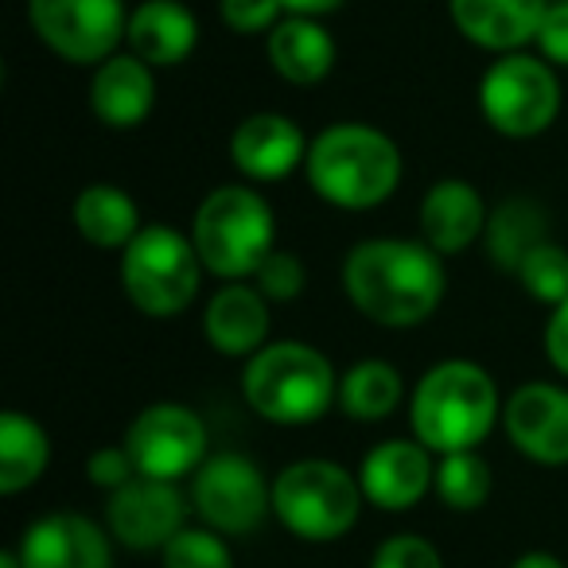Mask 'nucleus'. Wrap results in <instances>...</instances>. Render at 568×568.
<instances>
[{
  "instance_id": "nucleus-1",
  "label": "nucleus",
  "mask_w": 568,
  "mask_h": 568,
  "mask_svg": "<svg viewBox=\"0 0 568 568\" xmlns=\"http://www.w3.org/2000/svg\"><path fill=\"white\" fill-rule=\"evenodd\" d=\"M343 288L366 320L417 327L440 308L448 276L440 253L413 237H366L343 261Z\"/></svg>"
},
{
  "instance_id": "nucleus-2",
  "label": "nucleus",
  "mask_w": 568,
  "mask_h": 568,
  "mask_svg": "<svg viewBox=\"0 0 568 568\" xmlns=\"http://www.w3.org/2000/svg\"><path fill=\"white\" fill-rule=\"evenodd\" d=\"M304 172L324 203L339 211H371L386 203L402 183V149L382 129L339 121L312 136Z\"/></svg>"
},
{
  "instance_id": "nucleus-3",
  "label": "nucleus",
  "mask_w": 568,
  "mask_h": 568,
  "mask_svg": "<svg viewBox=\"0 0 568 568\" xmlns=\"http://www.w3.org/2000/svg\"><path fill=\"white\" fill-rule=\"evenodd\" d=\"M498 386L479 363L448 358L425 371L409 402L413 436L425 448L440 452H475L498 425Z\"/></svg>"
},
{
  "instance_id": "nucleus-4",
  "label": "nucleus",
  "mask_w": 568,
  "mask_h": 568,
  "mask_svg": "<svg viewBox=\"0 0 568 568\" xmlns=\"http://www.w3.org/2000/svg\"><path fill=\"white\" fill-rule=\"evenodd\" d=\"M242 394L273 425H312L339 402V374L312 343L281 339L245 358Z\"/></svg>"
},
{
  "instance_id": "nucleus-5",
  "label": "nucleus",
  "mask_w": 568,
  "mask_h": 568,
  "mask_svg": "<svg viewBox=\"0 0 568 568\" xmlns=\"http://www.w3.org/2000/svg\"><path fill=\"white\" fill-rule=\"evenodd\" d=\"M191 242L203 257L206 273L222 281H245L276 250V219L265 195L242 183L214 187L199 203L191 222Z\"/></svg>"
},
{
  "instance_id": "nucleus-6",
  "label": "nucleus",
  "mask_w": 568,
  "mask_h": 568,
  "mask_svg": "<svg viewBox=\"0 0 568 568\" xmlns=\"http://www.w3.org/2000/svg\"><path fill=\"white\" fill-rule=\"evenodd\" d=\"M366 495L335 459H296L273 483V514L301 541H339L355 529Z\"/></svg>"
},
{
  "instance_id": "nucleus-7",
  "label": "nucleus",
  "mask_w": 568,
  "mask_h": 568,
  "mask_svg": "<svg viewBox=\"0 0 568 568\" xmlns=\"http://www.w3.org/2000/svg\"><path fill=\"white\" fill-rule=\"evenodd\" d=\"M206 265L195 242L172 226H144L121 253V288L136 312L172 320L199 296Z\"/></svg>"
},
{
  "instance_id": "nucleus-8",
  "label": "nucleus",
  "mask_w": 568,
  "mask_h": 568,
  "mask_svg": "<svg viewBox=\"0 0 568 568\" xmlns=\"http://www.w3.org/2000/svg\"><path fill=\"white\" fill-rule=\"evenodd\" d=\"M479 110L498 136H541L560 113V79L541 55H503L479 82Z\"/></svg>"
},
{
  "instance_id": "nucleus-9",
  "label": "nucleus",
  "mask_w": 568,
  "mask_h": 568,
  "mask_svg": "<svg viewBox=\"0 0 568 568\" xmlns=\"http://www.w3.org/2000/svg\"><path fill=\"white\" fill-rule=\"evenodd\" d=\"M36 36L67 63L98 67L129 32L125 0H28Z\"/></svg>"
},
{
  "instance_id": "nucleus-10",
  "label": "nucleus",
  "mask_w": 568,
  "mask_h": 568,
  "mask_svg": "<svg viewBox=\"0 0 568 568\" xmlns=\"http://www.w3.org/2000/svg\"><path fill=\"white\" fill-rule=\"evenodd\" d=\"M191 503L211 529L242 537L257 529L273 510V487L250 456L219 452V456H206V464L191 479Z\"/></svg>"
},
{
  "instance_id": "nucleus-11",
  "label": "nucleus",
  "mask_w": 568,
  "mask_h": 568,
  "mask_svg": "<svg viewBox=\"0 0 568 568\" xmlns=\"http://www.w3.org/2000/svg\"><path fill=\"white\" fill-rule=\"evenodd\" d=\"M125 448L136 464V475L180 483L206 464V425L195 409L180 402H156L133 417Z\"/></svg>"
},
{
  "instance_id": "nucleus-12",
  "label": "nucleus",
  "mask_w": 568,
  "mask_h": 568,
  "mask_svg": "<svg viewBox=\"0 0 568 568\" xmlns=\"http://www.w3.org/2000/svg\"><path fill=\"white\" fill-rule=\"evenodd\" d=\"M105 526L125 549H164L187 526V498H183L180 483L136 475V479H129L125 487H118L110 495Z\"/></svg>"
},
{
  "instance_id": "nucleus-13",
  "label": "nucleus",
  "mask_w": 568,
  "mask_h": 568,
  "mask_svg": "<svg viewBox=\"0 0 568 568\" xmlns=\"http://www.w3.org/2000/svg\"><path fill=\"white\" fill-rule=\"evenodd\" d=\"M503 425L510 444L534 464H568V389L549 382H529L514 389L503 405Z\"/></svg>"
},
{
  "instance_id": "nucleus-14",
  "label": "nucleus",
  "mask_w": 568,
  "mask_h": 568,
  "mask_svg": "<svg viewBox=\"0 0 568 568\" xmlns=\"http://www.w3.org/2000/svg\"><path fill=\"white\" fill-rule=\"evenodd\" d=\"M17 557L24 568H113V545L98 521L59 510L24 529Z\"/></svg>"
},
{
  "instance_id": "nucleus-15",
  "label": "nucleus",
  "mask_w": 568,
  "mask_h": 568,
  "mask_svg": "<svg viewBox=\"0 0 568 568\" xmlns=\"http://www.w3.org/2000/svg\"><path fill=\"white\" fill-rule=\"evenodd\" d=\"M358 483L366 503H374L378 510H413L436 487L433 448H425L417 436L378 444L363 456Z\"/></svg>"
},
{
  "instance_id": "nucleus-16",
  "label": "nucleus",
  "mask_w": 568,
  "mask_h": 568,
  "mask_svg": "<svg viewBox=\"0 0 568 568\" xmlns=\"http://www.w3.org/2000/svg\"><path fill=\"white\" fill-rule=\"evenodd\" d=\"M312 141L284 113H250L230 136V160L253 183H276L304 168Z\"/></svg>"
},
{
  "instance_id": "nucleus-17",
  "label": "nucleus",
  "mask_w": 568,
  "mask_h": 568,
  "mask_svg": "<svg viewBox=\"0 0 568 568\" xmlns=\"http://www.w3.org/2000/svg\"><path fill=\"white\" fill-rule=\"evenodd\" d=\"M448 9L467 43L495 55H514L537 40L549 0H448Z\"/></svg>"
},
{
  "instance_id": "nucleus-18",
  "label": "nucleus",
  "mask_w": 568,
  "mask_h": 568,
  "mask_svg": "<svg viewBox=\"0 0 568 568\" xmlns=\"http://www.w3.org/2000/svg\"><path fill=\"white\" fill-rule=\"evenodd\" d=\"M203 335L226 358L257 355L268 339V301L257 284H222L203 312Z\"/></svg>"
},
{
  "instance_id": "nucleus-19",
  "label": "nucleus",
  "mask_w": 568,
  "mask_h": 568,
  "mask_svg": "<svg viewBox=\"0 0 568 568\" xmlns=\"http://www.w3.org/2000/svg\"><path fill=\"white\" fill-rule=\"evenodd\" d=\"M156 105V74L144 59L110 55L98 63L94 79H90V110L102 125L110 129H133Z\"/></svg>"
},
{
  "instance_id": "nucleus-20",
  "label": "nucleus",
  "mask_w": 568,
  "mask_h": 568,
  "mask_svg": "<svg viewBox=\"0 0 568 568\" xmlns=\"http://www.w3.org/2000/svg\"><path fill=\"white\" fill-rule=\"evenodd\" d=\"M490 211L483 206L479 191L467 180H440L420 199V242L433 245L440 257L467 250L483 237Z\"/></svg>"
},
{
  "instance_id": "nucleus-21",
  "label": "nucleus",
  "mask_w": 568,
  "mask_h": 568,
  "mask_svg": "<svg viewBox=\"0 0 568 568\" xmlns=\"http://www.w3.org/2000/svg\"><path fill=\"white\" fill-rule=\"evenodd\" d=\"M125 40L149 67H180L199 43V20L183 0H141L129 12Z\"/></svg>"
},
{
  "instance_id": "nucleus-22",
  "label": "nucleus",
  "mask_w": 568,
  "mask_h": 568,
  "mask_svg": "<svg viewBox=\"0 0 568 568\" xmlns=\"http://www.w3.org/2000/svg\"><path fill=\"white\" fill-rule=\"evenodd\" d=\"M268 63L293 87H316L332 74L335 67V40L320 20L312 17H284L281 24L268 32Z\"/></svg>"
},
{
  "instance_id": "nucleus-23",
  "label": "nucleus",
  "mask_w": 568,
  "mask_h": 568,
  "mask_svg": "<svg viewBox=\"0 0 568 568\" xmlns=\"http://www.w3.org/2000/svg\"><path fill=\"white\" fill-rule=\"evenodd\" d=\"M483 242H487V253L498 268L518 273L521 261L541 242H549V214H545V206L537 199L510 195L490 211Z\"/></svg>"
},
{
  "instance_id": "nucleus-24",
  "label": "nucleus",
  "mask_w": 568,
  "mask_h": 568,
  "mask_svg": "<svg viewBox=\"0 0 568 568\" xmlns=\"http://www.w3.org/2000/svg\"><path fill=\"white\" fill-rule=\"evenodd\" d=\"M74 226L98 250H125L141 234V211L118 183H90L74 199Z\"/></svg>"
},
{
  "instance_id": "nucleus-25",
  "label": "nucleus",
  "mask_w": 568,
  "mask_h": 568,
  "mask_svg": "<svg viewBox=\"0 0 568 568\" xmlns=\"http://www.w3.org/2000/svg\"><path fill=\"white\" fill-rule=\"evenodd\" d=\"M51 440L32 417L9 409L0 417V495H20L48 471Z\"/></svg>"
},
{
  "instance_id": "nucleus-26",
  "label": "nucleus",
  "mask_w": 568,
  "mask_h": 568,
  "mask_svg": "<svg viewBox=\"0 0 568 568\" xmlns=\"http://www.w3.org/2000/svg\"><path fill=\"white\" fill-rule=\"evenodd\" d=\"M402 397H405L402 371H397L394 363H386V358H363V363H355L339 378L343 413H347L351 420H363V425L394 417Z\"/></svg>"
},
{
  "instance_id": "nucleus-27",
  "label": "nucleus",
  "mask_w": 568,
  "mask_h": 568,
  "mask_svg": "<svg viewBox=\"0 0 568 568\" xmlns=\"http://www.w3.org/2000/svg\"><path fill=\"white\" fill-rule=\"evenodd\" d=\"M495 490V475H490V464L475 452H448L440 456V467H436V495L444 498L448 510H479L483 503Z\"/></svg>"
},
{
  "instance_id": "nucleus-28",
  "label": "nucleus",
  "mask_w": 568,
  "mask_h": 568,
  "mask_svg": "<svg viewBox=\"0 0 568 568\" xmlns=\"http://www.w3.org/2000/svg\"><path fill=\"white\" fill-rule=\"evenodd\" d=\"M514 276H518V284L534 301L557 308L560 301H568V250L557 242H541L521 261Z\"/></svg>"
},
{
  "instance_id": "nucleus-29",
  "label": "nucleus",
  "mask_w": 568,
  "mask_h": 568,
  "mask_svg": "<svg viewBox=\"0 0 568 568\" xmlns=\"http://www.w3.org/2000/svg\"><path fill=\"white\" fill-rule=\"evenodd\" d=\"M160 557H164V568H234L230 545L211 526H183L160 549Z\"/></svg>"
},
{
  "instance_id": "nucleus-30",
  "label": "nucleus",
  "mask_w": 568,
  "mask_h": 568,
  "mask_svg": "<svg viewBox=\"0 0 568 568\" xmlns=\"http://www.w3.org/2000/svg\"><path fill=\"white\" fill-rule=\"evenodd\" d=\"M253 284L261 288V296H265V301H281V304L296 301V296L304 293V261L296 257V253H288V250H273L257 265Z\"/></svg>"
},
{
  "instance_id": "nucleus-31",
  "label": "nucleus",
  "mask_w": 568,
  "mask_h": 568,
  "mask_svg": "<svg viewBox=\"0 0 568 568\" xmlns=\"http://www.w3.org/2000/svg\"><path fill=\"white\" fill-rule=\"evenodd\" d=\"M371 568H444V557L433 541L417 534H397L374 549Z\"/></svg>"
},
{
  "instance_id": "nucleus-32",
  "label": "nucleus",
  "mask_w": 568,
  "mask_h": 568,
  "mask_svg": "<svg viewBox=\"0 0 568 568\" xmlns=\"http://www.w3.org/2000/svg\"><path fill=\"white\" fill-rule=\"evenodd\" d=\"M219 12L230 32L257 36V32H273L281 24L284 0H219Z\"/></svg>"
},
{
  "instance_id": "nucleus-33",
  "label": "nucleus",
  "mask_w": 568,
  "mask_h": 568,
  "mask_svg": "<svg viewBox=\"0 0 568 568\" xmlns=\"http://www.w3.org/2000/svg\"><path fill=\"white\" fill-rule=\"evenodd\" d=\"M87 479L94 483V487H105L110 495L118 487H125L129 479H136V464H133V456H129L125 444H110V448L90 452Z\"/></svg>"
},
{
  "instance_id": "nucleus-34",
  "label": "nucleus",
  "mask_w": 568,
  "mask_h": 568,
  "mask_svg": "<svg viewBox=\"0 0 568 568\" xmlns=\"http://www.w3.org/2000/svg\"><path fill=\"white\" fill-rule=\"evenodd\" d=\"M534 43L545 63L568 67V0L549 4V12H545V20H541V32H537Z\"/></svg>"
},
{
  "instance_id": "nucleus-35",
  "label": "nucleus",
  "mask_w": 568,
  "mask_h": 568,
  "mask_svg": "<svg viewBox=\"0 0 568 568\" xmlns=\"http://www.w3.org/2000/svg\"><path fill=\"white\" fill-rule=\"evenodd\" d=\"M545 355H549L552 371L568 378V301H560L545 324Z\"/></svg>"
},
{
  "instance_id": "nucleus-36",
  "label": "nucleus",
  "mask_w": 568,
  "mask_h": 568,
  "mask_svg": "<svg viewBox=\"0 0 568 568\" xmlns=\"http://www.w3.org/2000/svg\"><path fill=\"white\" fill-rule=\"evenodd\" d=\"M343 4H347V0H284V12H288V17L320 20V17H327V12L343 9Z\"/></svg>"
},
{
  "instance_id": "nucleus-37",
  "label": "nucleus",
  "mask_w": 568,
  "mask_h": 568,
  "mask_svg": "<svg viewBox=\"0 0 568 568\" xmlns=\"http://www.w3.org/2000/svg\"><path fill=\"white\" fill-rule=\"evenodd\" d=\"M510 568H565V560L552 557V552H545V549H529V552H521Z\"/></svg>"
},
{
  "instance_id": "nucleus-38",
  "label": "nucleus",
  "mask_w": 568,
  "mask_h": 568,
  "mask_svg": "<svg viewBox=\"0 0 568 568\" xmlns=\"http://www.w3.org/2000/svg\"><path fill=\"white\" fill-rule=\"evenodd\" d=\"M0 568H24V565H20V557H17V549L0 552Z\"/></svg>"
}]
</instances>
